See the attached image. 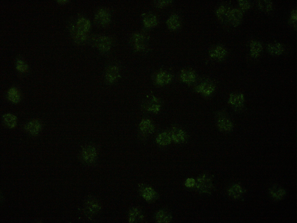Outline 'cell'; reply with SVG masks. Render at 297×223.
<instances>
[{"label": "cell", "instance_id": "cell-1", "mask_svg": "<svg viewBox=\"0 0 297 223\" xmlns=\"http://www.w3.org/2000/svg\"><path fill=\"white\" fill-rule=\"evenodd\" d=\"M90 41L93 46L102 52L108 51L111 47V40L108 37L106 36H94L91 38Z\"/></svg>", "mask_w": 297, "mask_h": 223}, {"label": "cell", "instance_id": "cell-2", "mask_svg": "<svg viewBox=\"0 0 297 223\" xmlns=\"http://www.w3.org/2000/svg\"><path fill=\"white\" fill-rule=\"evenodd\" d=\"M216 119L217 126L220 131L227 132L231 130L232 128L231 122L225 113L219 112L217 113Z\"/></svg>", "mask_w": 297, "mask_h": 223}, {"label": "cell", "instance_id": "cell-3", "mask_svg": "<svg viewBox=\"0 0 297 223\" xmlns=\"http://www.w3.org/2000/svg\"><path fill=\"white\" fill-rule=\"evenodd\" d=\"M94 21L97 25L104 26L107 25L110 21V15L109 12L105 9H101L96 13Z\"/></svg>", "mask_w": 297, "mask_h": 223}, {"label": "cell", "instance_id": "cell-4", "mask_svg": "<svg viewBox=\"0 0 297 223\" xmlns=\"http://www.w3.org/2000/svg\"><path fill=\"white\" fill-rule=\"evenodd\" d=\"M170 135L171 139L177 143H184L187 138L186 133L182 129L176 127L172 128Z\"/></svg>", "mask_w": 297, "mask_h": 223}, {"label": "cell", "instance_id": "cell-5", "mask_svg": "<svg viewBox=\"0 0 297 223\" xmlns=\"http://www.w3.org/2000/svg\"><path fill=\"white\" fill-rule=\"evenodd\" d=\"M215 88V86L212 83L207 81L197 86L195 89L197 92L207 96L213 92Z\"/></svg>", "mask_w": 297, "mask_h": 223}, {"label": "cell", "instance_id": "cell-6", "mask_svg": "<svg viewBox=\"0 0 297 223\" xmlns=\"http://www.w3.org/2000/svg\"><path fill=\"white\" fill-rule=\"evenodd\" d=\"M96 156V149L92 146H87L82 149V157L84 160L87 162L91 163L93 161Z\"/></svg>", "mask_w": 297, "mask_h": 223}, {"label": "cell", "instance_id": "cell-7", "mask_svg": "<svg viewBox=\"0 0 297 223\" xmlns=\"http://www.w3.org/2000/svg\"><path fill=\"white\" fill-rule=\"evenodd\" d=\"M180 77L181 80L186 83H191L194 82L196 79V76L193 71L186 69L182 70L180 74Z\"/></svg>", "mask_w": 297, "mask_h": 223}, {"label": "cell", "instance_id": "cell-8", "mask_svg": "<svg viewBox=\"0 0 297 223\" xmlns=\"http://www.w3.org/2000/svg\"><path fill=\"white\" fill-rule=\"evenodd\" d=\"M172 77L171 74L164 71H160L156 75L155 82L158 85H164L169 83Z\"/></svg>", "mask_w": 297, "mask_h": 223}, {"label": "cell", "instance_id": "cell-9", "mask_svg": "<svg viewBox=\"0 0 297 223\" xmlns=\"http://www.w3.org/2000/svg\"><path fill=\"white\" fill-rule=\"evenodd\" d=\"M140 130L144 134H151L154 131V127L151 121L148 119H143L139 125Z\"/></svg>", "mask_w": 297, "mask_h": 223}, {"label": "cell", "instance_id": "cell-10", "mask_svg": "<svg viewBox=\"0 0 297 223\" xmlns=\"http://www.w3.org/2000/svg\"><path fill=\"white\" fill-rule=\"evenodd\" d=\"M41 128L40 122L37 120H33L29 122L26 126V130L33 135H36L39 132Z\"/></svg>", "mask_w": 297, "mask_h": 223}, {"label": "cell", "instance_id": "cell-11", "mask_svg": "<svg viewBox=\"0 0 297 223\" xmlns=\"http://www.w3.org/2000/svg\"><path fill=\"white\" fill-rule=\"evenodd\" d=\"M171 138L170 135L167 132H163L158 135L156 138V142L159 145L165 146L170 144Z\"/></svg>", "mask_w": 297, "mask_h": 223}, {"label": "cell", "instance_id": "cell-12", "mask_svg": "<svg viewBox=\"0 0 297 223\" xmlns=\"http://www.w3.org/2000/svg\"><path fill=\"white\" fill-rule=\"evenodd\" d=\"M3 118L5 124L8 127L12 128L16 126L17 118L13 115L10 113L6 114L3 115Z\"/></svg>", "mask_w": 297, "mask_h": 223}, {"label": "cell", "instance_id": "cell-13", "mask_svg": "<svg viewBox=\"0 0 297 223\" xmlns=\"http://www.w3.org/2000/svg\"><path fill=\"white\" fill-rule=\"evenodd\" d=\"M8 96L10 101L14 103H18L20 100L19 92L18 90L15 88L9 89L8 93Z\"/></svg>", "mask_w": 297, "mask_h": 223}, {"label": "cell", "instance_id": "cell-14", "mask_svg": "<svg viewBox=\"0 0 297 223\" xmlns=\"http://www.w3.org/2000/svg\"><path fill=\"white\" fill-rule=\"evenodd\" d=\"M242 17V12L237 9H234L230 13L231 21L234 25H237L240 22Z\"/></svg>", "mask_w": 297, "mask_h": 223}, {"label": "cell", "instance_id": "cell-15", "mask_svg": "<svg viewBox=\"0 0 297 223\" xmlns=\"http://www.w3.org/2000/svg\"><path fill=\"white\" fill-rule=\"evenodd\" d=\"M142 195L145 199L148 201H152L155 199L156 194L153 190L150 188L146 187L142 190Z\"/></svg>", "mask_w": 297, "mask_h": 223}, {"label": "cell", "instance_id": "cell-16", "mask_svg": "<svg viewBox=\"0 0 297 223\" xmlns=\"http://www.w3.org/2000/svg\"><path fill=\"white\" fill-rule=\"evenodd\" d=\"M250 48L251 55L255 57L257 56L262 50L261 44L256 41L251 42L250 44Z\"/></svg>", "mask_w": 297, "mask_h": 223}, {"label": "cell", "instance_id": "cell-17", "mask_svg": "<svg viewBox=\"0 0 297 223\" xmlns=\"http://www.w3.org/2000/svg\"><path fill=\"white\" fill-rule=\"evenodd\" d=\"M268 49L270 53L276 55L280 54L283 51V47L279 43L269 44Z\"/></svg>", "mask_w": 297, "mask_h": 223}, {"label": "cell", "instance_id": "cell-18", "mask_svg": "<svg viewBox=\"0 0 297 223\" xmlns=\"http://www.w3.org/2000/svg\"><path fill=\"white\" fill-rule=\"evenodd\" d=\"M230 195L234 198H238L242 192V189L239 185L236 184L233 186L229 190Z\"/></svg>", "mask_w": 297, "mask_h": 223}, {"label": "cell", "instance_id": "cell-19", "mask_svg": "<svg viewBox=\"0 0 297 223\" xmlns=\"http://www.w3.org/2000/svg\"><path fill=\"white\" fill-rule=\"evenodd\" d=\"M156 217L157 221H159L160 222H168L171 219L170 215L167 213L163 211L158 212Z\"/></svg>", "mask_w": 297, "mask_h": 223}, {"label": "cell", "instance_id": "cell-20", "mask_svg": "<svg viewBox=\"0 0 297 223\" xmlns=\"http://www.w3.org/2000/svg\"><path fill=\"white\" fill-rule=\"evenodd\" d=\"M258 6L262 10L268 12L271 9L272 3L269 1H260L258 2Z\"/></svg>", "mask_w": 297, "mask_h": 223}, {"label": "cell", "instance_id": "cell-21", "mask_svg": "<svg viewBox=\"0 0 297 223\" xmlns=\"http://www.w3.org/2000/svg\"><path fill=\"white\" fill-rule=\"evenodd\" d=\"M271 194L274 198L279 199L282 198L285 194V192L283 189L274 188L271 191Z\"/></svg>", "mask_w": 297, "mask_h": 223}, {"label": "cell", "instance_id": "cell-22", "mask_svg": "<svg viewBox=\"0 0 297 223\" xmlns=\"http://www.w3.org/2000/svg\"><path fill=\"white\" fill-rule=\"evenodd\" d=\"M240 96L235 94H231L229 100V103L236 106H238L240 103Z\"/></svg>", "mask_w": 297, "mask_h": 223}, {"label": "cell", "instance_id": "cell-23", "mask_svg": "<svg viewBox=\"0 0 297 223\" xmlns=\"http://www.w3.org/2000/svg\"><path fill=\"white\" fill-rule=\"evenodd\" d=\"M144 22L146 26L149 27L155 25L156 21L154 16H150L145 19Z\"/></svg>", "mask_w": 297, "mask_h": 223}, {"label": "cell", "instance_id": "cell-24", "mask_svg": "<svg viewBox=\"0 0 297 223\" xmlns=\"http://www.w3.org/2000/svg\"><path fill=\"white\" fill-rule=\"evenodd\" d=\"M16 68L19 72H25L27 70L28 67L23 61H19L17 64Z\"/></svg>", "mask_w": 297, "mask_h": 223}, {"label": "cell", "instance_id": "cell-25", "mask_svg": "<svg viewBox=\"0 0 297 223\" xmlns=\"http://www.w3.org/2000/svg\"><path fill=\"white\" fill-rule=\"evenodd\" d=\"M175 17H172L167 22V24L169 28L174 29L176 28L178 24L177 19H175Z\"/></svg>", "mask_w": 297, "mask_h": 223}, {"label": "cell", "instance_id": "cell-26", "mask_svg": "<svg viewBox=\"0 0 297 223\" xmlns=\"http://www.w3.org/2000/svg\"><path fill=\"white\" fill-rule=\"evenodd\" d=\"M239 5L241 8L243 10H247L250 7V4L249 2L246 0H240L239 1Z\"/></svg>", "mask_w": 297, "mask_h": 223}, {"label": "cell", "instance_id": "cell-27", "mask_svg": "<svg viewBox=\"0 0 297 223\" xmlns=\"http://www.w3.org/2000/svg\"><path fill=\"white\" fill-rule=\"evenodd\" d=\"M195 180L194 179H189L186 180L185 185L186 186L190 187L193 186L195 184Z\"/></svg>", "mask_w": 297, "mask_h": 223}, {"label": "cell", "instance_id": "cell-28", "mask_svg": "<svg viewBox=\"0 0 297 223\" xmlns=\"http://www.w3.org/2000/svg\"><path fill=\"white\" fill-rule=\"evenodd\" d=\"M297 19V12L296 10H294L291 12V20L292 22H296Z\"/></svg>", "mask_w": 297, "mask_h": 223}, {"label": "cell", "instance_id": "cell-29", "mask_svg": "<svg viewBox=\"0 0 297 223\" xmlns=\"http://www.w3.org/2000/svg\"><path fill=\"white\" fill-rule=\"evenodd\" d=\"M206 181V180H205V183H205V184H206V183H205ZM200 182H201V183H203V182H202V181H201H201H200Z\"/></svg>", "mask_w": 297, "mask_h": 223}]
</instances>
